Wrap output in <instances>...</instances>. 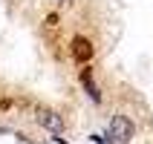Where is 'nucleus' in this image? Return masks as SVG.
I'll list each match as a JSON object with an SVG mask.
<instances>
[{
  "instance_id": "nucleus-1",
  "label": "nucleus",
  "mask_w": 153,
  "mask_h": 144,
  "mask_svg": "<svg viewBox=\"0 0 153 144\" xmlns=\"http://www.w3.org/2000/svg\"><path fill=\"white\" fill-rule=\"evenodd\" d=\"M133 136H136V127H133V121L127 115H113L110 118V138L113 141L127 144V141H133Z\"/></svg>"
},
{
  "instance_id": "nucleus-2",
  "label": "nucleus",
  "mask_w": 153,
  "mask_h": 144,
  "mask_svg": "<svg viewBox=\"0 0 153 144\" xmlns=\"http://www.w3.org/2000/svg\"><path fill=\"white\" fill-rule=\"evenodd\" d=\"M38 124L43 130H49L52 136H61L64 133V118H61L55 110H38Z\"/></svg>"
},
{
  "instance_id": "nucleus-3",
  "label": "nucleus",
  "mask_w": 153,
  "mask_h": 144,
  "mask_svg": "<svg viewBox=\"0 0 153 144\" xmlns=\"http://www.w3.org/2000/svg\"><path fill=\"white\" fill-rule=\"evenodd\" d=\"M72 55H75V61L78 64H87V61L93 58V43L87 41V38H72Z\"/></svg>"
},
{
  "instance_id": "nucleus-4",
  "label": "nucleus",
  "mask_w": 153,
  "mask_h": 144,
  "mask_svg": "<svg viewBox=\"0 0 153 144\" xmlns=\"http://www.w3.org/2000/svg\"><path fill=\"white\" fill-rule=\"evenodd\" d=\"M81 84H84V89H87V95H90V98H93L95 104L101 101V92H98V86H95V81H93V72H90V69H81Z\"/></svg>"
}]
</instances>
